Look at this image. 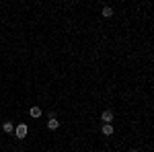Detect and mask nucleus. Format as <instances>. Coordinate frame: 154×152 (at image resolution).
<instances>
[{
    "instance_id": "nucleus-2",
    "label": "nucleus",
    "mask_w": 154,
    "mask_h": 152,
    "mask_svg": "<svg viewBox=\"0 0 154 152\" xmlns=\"http://www.w3.org/2000/svg\"><path fill=\"white\" fill-rule=\"evenodd\" d=\"M48 128H49V129H58V128H60V121L56 119V117H51V119L48 121Z\"/></svg>"
},
{
    "instance_id": "nucleus-5",
    "label": "nucleus",
    "mask_w": 154,
    "mask_h": 152,
    "mask_svg": "<svg viewBox=\"0 0 154 152\" xmlns=\"http://www.w3.org/2000/svg\"><path fill=\"white\" fill-rule=\"evenodd\" d=\"M103 134H105V136H111V134H113V126H111V123H105V126H103Z\"/></svg>"
},
{
    "instance_id": "nucleus-4",
    "label": "nucleus",
    "mask_w": 154,
    "mask_h": 152,
    "mask_svg": "<svg viewBox=\"0 0 154 152\" xmlns=\"http://www.w3.org/2000/svg\"><path fill=\"white\" fill-rule=\"evenodd\" d=\"M2 129H4V132H6V134H12V132H14V126H12L11 121H6V123H4V126H2Z\"/></svg>"
},
{
    "instance_id": "nucleus-1",
    "label": "nucleus",
    "mask_w": 154,
    "mask_h": 152,
    "mask_svg": "<svg viewBox=\"0 0 154 152\" xmlns=\"http://www.w3.org/2000/svg\"><path fill=\"white\" fill-rule=\"evenodd\" d=\"M14 136H17L19 140H23V138H27V126H25V123H21V126H17V128H14Z\"/></svg>"
},
{
    "instance_id": "nucleus-6",
    "label": "nucleus",
    "mask_w": 154,
    "mask_h": 152,
    "mask_svg": "<svg viewBox=\"0 0 154 152\" xmlns=\"http://www.w3.org/2000/svg\"><path fill=\"white\" fill-rule=\"evenodd\" d=\"M31 117H41V109H39V107H31Z\"/></svg>"
},
{
    "instance_id": "nucleus-3",
    "label": "nucleus",
    "mask_w": 154,
    "mask_h": 152,
    "mask_svg": "<svg viewBox=\"0 0 154 152\" xmlns=\"http://www.w3.org/2000/svg\"><path fill=\"white\" fill-rule=\"evenodd\" d=\"M103 121H105V123H111V121H113V113H111V111H103Z\"/></svg>"
},
{
    "instance_id": "nucleus-7",
    "label": "nucleus",
    "mask_w": 154,
    "mask_h": 152,
    "mask_svg": "<svg viewBox=\"0 0 154 152\" xmlns=\"http://www.w3.org/2000/svg\"><path fill=\"white\" fill-rule=\"evenodd\" d=\"M103 17H107V19H109V17H113V11H111L109 6H105V8H103Z\"/></svg>"
},
{
    "instance_id": "nucleus-8",
    "label": "nucleus",
    "mask_w": 154,
    "mask_h": 152,
    "mask_svg": "<svg viewBox=\"0 0 154 152\" xmlns=\"http://www.w3.org/2000/svg\"><path fill=\"white\" fill-rule=\"evenodd\" d=\"M134 152H138V150H134Z\"/></svg>"
}]
</instances>
